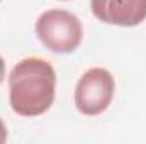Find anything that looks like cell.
<instances>
[{"mask_svg":"<svg viewBox=\"0 0 146 144\" xmlns=\"http://www.w3.org/2000/svg\"><path fill=\"white\" fill-rule=\"evenodd\" d=\"M3 78H5V61H3V58L0 56V83L3 81Z\"/></svg>","mask_w":146,"mask_h":144,"instance_id":"6","label":"cell"},{"mask_svg":"<svg viewBox=\"0 0 146 144\" xmlns=\"http://www.w3.org/2000/svg\"><path fill=\"white\" fill-rule=\"evenodd\" d=\"M115 81L106 68H90L83 73L75 88V105L83 115L106 112L114 98Z\"/></svg>","mask_w":146,"mask_h":144,"instance_id":"3","label":"cell"},{"mask_svg":"<svg viewBox=\"0 0 146 144\" xmlns=\"http://www.w3.org/2000/svg\"><path fill=\"white\" fill-rule=\"evenodd\" d=\"M92 14L106 24L134 27L146 19V0H92Z\"/></svg>","mask_w":146,"mask_h":144,"instance_id":"4","label":"cell"},{"mask_svg":"<svg viewBox=\"0 0 146 144\" xmlns=\"http://www.w3.org/2000/svg\"><path fill=\"white\" fill-rule=\"evenodd\" d=\"M56 93V71L49 61L26 58L19 61L9 76V100L15 114L37 117L48 112Z\"/></svg>","mask_w":146,"mask_h":144,"instance_id":"1","label":"cell"},{"mask_svg":"<svg viewBox=\"0 0 146 144\" xmlns=\"http://www.w3.org/2000/svg\"><path fill=\"white\" fill-rule=\"evenodd\" d=\"M7 141V127L3 124V120L0 119V144H3Z\"/></svg>","mask_w":146,"mask_h":144,"instance_id":"5","label":"cell"},{"mask_svg":"<svg viewBox=\"0 0 146 144\" xmlns=\"http://www.w3.org/2000/svg\"><path fill=\"white\" fill-rule=\"evenodd\" d=\"M0 2H2V0H0Z\"/></svg>","mask_w":146,"mask_h":144,"instance_id":"7","label":"cell"},{"mask_svg":"<svg viewBox=\"0 0 146 144\" xmlns=\"http://www.w3.org/2000/svg\"><path fill=\"white\" fill-rule=\"evenodd\" d=\"M36 34L46 49L58 54H68L82 44L83 27L75 14L53 9L42 12L37 17Z\"/></svg>","mask_w":146,"mask_h":144,"instance_id":"2","label":"cell"}]
</instances>
